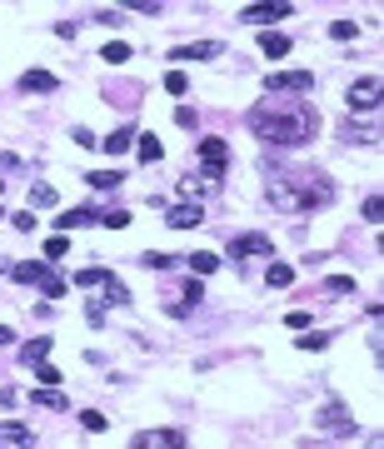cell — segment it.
I'll return each instance as SVG.
<instances>
[{
  "mask_svg": "<svg viewBox=\"0 0 384 449\" xmlns=\"http://www.w3.org/2000/svg\"><path fill=\"white\" fill-rule=\"evenodd\" d=\"M200 160H205L200 180H205V185H219V180H225V165H230V145L219 140V135H205V140H200Z\"/></svg>",
  "mask_w": 384,
  "mask_h": 449,
  "instance_id": "cell-5",
  "label": "cell"
},
{
  "mask_svg": "<svg viewBox=\"0 0 384 449\" xmlns=\"http://www.w3.org/2000/svg\"><path fill=\"white\" fill-rule=\"evenodd\" d=\"M160 444H165V449H180L185 434H180V429H140V434H135V449H160Z\"/></svg>",
  "mask_w": 384,
  "mask_h": 449,
  "instance_id": "cell-13",
  "label": "cell"
},
{
  "mask_svg": "<svg viewBox=\"0 0 384 449\" xmlns=\"http://www.w3.org/2000/svg\"><path fill=\"white\" fill-rule=\"evenodd\" d=\"M314 75L309 70H269L264 75V95H309Z\"/></svg>",
  "mask_w": 384,
  "mask_h": 449,
  "instance_id": "cell-6",
  "label": "cell"
},
{
  "mask_svg": "<svg viewBox=\"0 0 384 449\" xmlns=\"http://www.w3.org/2000/svg\"><path fill=\"white\" fill-rule=\"evenodd\" d=\"M309 324H314L309 310H290V329H309Z\"/></svg>",
  "mask_w": 384,
  "mask_h": 449,
  "instance_id": "cell-42",
  "label": "cell"
},
{
  "mask_svg": "<svg viewBox=\"0 0 384 449\" xmlns=\"http://www.w3.org/2000/svg\"><path fill=\"white\" fill-rule=\"evenodd\" d=\"M165 90H170V95L180 100V95L190 90V75H185V70H170V75H165Z\"/></svg>",
  "mask_w": 384,
  "mask_h": 449,
  "instance_id": "cell-35",
  "label": "cell"
},
{
  "mask_svg": "<svg viewBox=\"0 0 384 449\" xmlns=\"http://www.w3.org/2000/svg\"><path fill=\"white\" fill-rule=\"evenodd\" d=\"M245 125L264 145L300 150V145L319 140V110H309V105H255L250 115H245Z\"/></svg>",
  "mask_w": 384,
  "mask_h": 449,
  "instance_id": "cell-1",
  "label": "cell"
},
{
  "mask_svg": "<svg viewBox=\"0 0 384 449\" xmlns=\"http://www.w3.org/2000/svg\"><path fill=\"white\" fill-rule=\"evenodd\" d=\"M85 185H90V190H100V195H115V190L125 185V170H90V175H85Z\"/></svg>",
  "mask_w": 384,
  "mask_h": 449,
  "instance_id": "cell-19",
  "label": "cell"
},
{
  "mask_svg": "<svg viewBox=\"0 0 384 449\" xmlns=\"http://www.w3.org/2000/svg\"><path fill=\"white\" fill-rule=\"evenodd\" d=\"M50 350H55V340H45V334H35L30 345H20V360H25V365L35 369L40 360H50Z\"/></svg>",
  "mask_w": 384,
  "mask_h": 449,
  "instance_id": "cell-21",
  "label": "cell"
},
{
  "mask_svg": "<svg viewBox=\"0 0 384 449\" xmlns=\"http://www.w3.org/2000/svg\"><path fill=\"white\" fill-rule=\"evenodd\" d=\"M324 345H329V334H324V329H305V334H300V350H305V355H319Z\"/></svg>",
  "mask_w": 384,
  "mask_h": 449,
  "instance_id": "cell-29",
  "label": "cell"
},
{
  "mask_svg": "<svg viewBox=\"0 0 384 449\" xmlns=\"http://www.w3.org/2000/svg\"><path fill=\"white\" fill-rule=\"evenodd\" d=\"M30 205H35V210H55V205H60V195H55V185H30Z\"/></svg>",
  "mask_w": 384,
  "mask_h": 449,
  "instance_id": "cell-26",
  "label": "cell"
},
{
  "mask_svg": "<svg viewBox=\"0 0 384 449\" xmlns=\"http://www.w3.org/2000/svg\"><path fill=\"white\" fill-rule=\"evenodd\" d=\"M11 224H15L20 235H35V230H40V224H35V210H20V215H11Z\"/></svg>",
  "mask_w": 384,
  "mask_h": 449,
  "instance_id": "cell-38",
  "label": "cell"
},
{
  "mask_svg": "<svg viewBox=\"0 0 384 449\" xmlns=\"http://www.w3.org/2000/svg\"><path fill=\"white\" fill-rule=\"evenodd\" d=\"M264 285H274V290L295 285V270H290V265H269V270H264Z\"/></svg>",
  "mask_w": 384,
  "mask_h": 449,
  "instance_id": "cell-28",
  "label": "cell"
},
{
  "mask_svg": "<svg viewBox=\"0 0 384 449\" xmlns=\"http://www.w3.org/2000/svg\"><path fill=\"white\" fill-rule=\"evenodd\" d=\"M80 429H90V434H105V429H110V419H105L100 410H80Z\"/></svg>",
  "mask_w": 384,
  "mask_h": 449,
  "instance_id": "cell-30",
  "label": "cell"
},
{
  "mask_svg": "<svg viewBox=\"0 0 384 449\" xmlns=\"http://www.w3.org/2000/svg\"><path fill=\"white\" fill-rule=\"evenodd\" d=\"M329 35L350 45V40H359V25H354V20H335V25H329Z\"/></svg>",
  "mask_w": 384,
  "mask_h": 449,
  "instance_id": "cell-36",
  "label": "cell"
},
{
  "mask_svg": "<svg viewBox=\"0 0 384 449\" xmlns=\"http://www.w3.org/2000/svg\"><path fill=\"white\" fill-rule=\"evenodd\" d=\"M65 255H70V240L65 235H50L45 240V260H65Z\"/></svg>",
  "mask_w": 384,
  "mask_h": 449,
  "instance_id": "cell-34",
  "label": "cell"
},
{
  "mask_svg": "<svg viewBox=\"0 0 384 449\" xmlns=\"http://www.w3.org/2000/svg\"><path fill=\"white\" fill-rule=\"evenodd\" d=\"M185 265H190V270H195V279H205V274H215V270H219V260H215V255H210V250H195V255H190V260H185Z\"/></svg>",
  "mask_w": 384,
  "mask_h": 449,
  "instance_id": "cell-23",
  "label": "cell"
},
{
  "mask_svg": "<svg viewBox=\"0 0 384 449\" xmlns=\"http://www.w3.org/2000/svg\"><path fill=\"white\" fill-rule=\"evenodd\" d=\"M55 35H60V40H75L80 25H75V20H55Z\"/></svg>",
  "mask_w": 384,
  "mask_h": 449,
  "instance_id": "cell-43",
  "label": "cell"
},
{
  "mask_svg": "<svg viewBox=\"0 0 384 449\" xmlns=\"http://www.w3.org/2000/svg\"><path fill=\"white\" fill-rule=\"evenodd\" d=\"M345 105H350V115H374L379 110V75H359L345 95Z\"/></svg>",
  "mask_w": 384,
  "mask_h": 449,
  "instance_id": "cell-8",
  "label": "cell"
},
{
  "mask_svg": "<svg viewBox=\"0 0 384 449\" xmlns=\"http://www.w3.org/2000/svg\"><path fill=\"white\" fill-rule=\"evenodd\" d=\"M160 155H165L160 135H135V160H140V165H155Z\"/></svg>",
  "mask_w": 384,
  "mask_h": 449,
  "instance_id": "cell-22",
  "label": "cell"
},
{
  "mask_svg": "<svg viewBox=\"0 0 384 449\" xmlns=\"http://www.w3.org/2000/svg\"><path fill=\"white\" fill-rule=\"evenodd\" d=\"M0 195H6V185H0Z\"/></svg>",
  "mask_w": 384,
  "mask_h": 449,
  "instance_id": "cell-46",
  "label": "cell"
},
{
  "mask_svg": "<svg viewBox=\"0 0 384 449\" xmlns=\"http://www.w3.org/2000/svg\"><path fill=\"white\" fill-rule=\"evenodd\" d=\"M290 6L285 0H264V6H245L240 11V25H274V20H285Z\"/></svg>",
  "mask_w": 384,
  "mask_h": 449,
  "instance_id": "cell-10",
  "label": "cell"
},
{
  "mask_svg": "<svg viewBox=\"0 0 384 449\" xmlns=\"http://www.w3.org/2000/svg\"><path fill=\"white\" fill-rule=\"evenodd\" d=\"M100 215H105V210H95V205L60 210V215H55V230H60V235H70V230H85V224H100Z\"/></svg>",
  "mask_w": 384,
  "mask_h": 449,
  "instance_id": "cell-9",
  "label": "cell"
},
{
  "mask_svg": "<svg viewBox=\"0 0 384 449\" xmlns=\"http://www.w3.org/2000/svg\"><path fill=\"white\" fill-rule=\"evenodd\" d=\"M130 11H140V15H160V6H155V0H130Z\"/></svg>",
  "mask_w": 384,
  "mask_h": 449,
  "instance_id": "cell-44",
  "label": "cell"
},
{
  "mask_svg": "<svg viewBox=\"0 0 384 449\" xmlns=\"http://www.w3.org/2000/svg\"><path fill=\"white\" fill-rule=\"evenodd\" d=\"M55 85H60V80H55V70H25V75H20V90H25V95H50Z\"/></svg>",
  "mask_w": 384,
  "mask_h": 449,
  "instance_id": "cell-18",
  "label": "cell"
},
{
  "mask_svg": "<svg viewBox=\"0 0 384 449\" xmlns=\"http://www.w3.org/2000/svg\"><path fill=\"white\" fill-rule=\"evenodd\" d=\"M100 61L125 65V61H130V45H125V40H105V45H100Z\"/></svg>",
  "mask_w": 384,
  "mask_h": 449,
  "instance_id": "cell-24",
  "label": "cell"
},
{
  "mask_svg": "<svg viewBox=\"0 0 384 449\" xmlns=\"http://www.w3.org/2000/svg\"><path fill=\"white\" fill-rule=\"evenodd\" d=\"M160 215H165V224H170V230H195V224L205 220V210H200L195 200H185V205H165Z\"/></svg>",
  "mask_w": 384,
  "mask_h": 449,
  "instance_id": "cell-11",
  "label": "cell"
},
{
  "mask_svg": "<svg viewBox=\"0 0 384 449\" xmlns=\"http://www.w3.org/2000/svg\"><path fill=\"white\" fill-rule=\"evenodd\" d=\"M140 265H145V270H160V274H165V270H175V255H165V250H150Z\"/></svg>",
  "mask_w": 384,
  "mask_h": 449,
  "instance_id": "cell-32",
  "label": "cell"
},
{
  "mask_svg": "<svg viewBox=\"0 0 384 449\" xmlns=\"http://www.w3.org/2000/svg\"><path fill=\"white\" fill-rule=\"evenodd\" d=\"M290 35L285 30H260V55H269V61H285V55H290Z\"/></svg>",
  "mask_w": 384,
  "mask_h": 449,
  "instance_id": "cell-15",
  "label": "cell"
},
{
  "mask_svg": "<svg viewBox=\"0 0 384 449\" xmlns=\"http://www.w3.org/2000/svg\"><path fill=\"white\" fill-rule=\"evenodd\" d=\"M135 135H140L135 125H120V130H110V135L100 140V150H105V155H130V150H135Z\"/></svg>",
  "mask_w": 384,
  "mask_h": 449,
  "instance_id": "cell-14",
  "label": "cell"
},
{
  "mask_svg": "<svg viewBox=\"0 0 384 449\" xmlns=\"http://www.w3.org/2000/svg\"><path fill=\"white\" fill-rule=\"evenodd\" d=\"M0 220H6V215H0Z\"/></svg>",
  "mask_w": 384,
  "mask_h": 449,
  "instance_id": "cell-47",
  "label": "cell"
},
{
  "mask_svg": "<svg viewBox=\"0 0 384 449\" xmlns=\"http://www.w3.org/2000/svg\"><path fill=\"white\" fill-rule=\"evenodd\" d=\"M264 195H269V205H280V210L309 215V210H324L329 200H335V185H329L324 175H305V180H280V185H269Z\"/></svg>",
  "mask_w": 384,
  "mask_h": 449,
  "instance_id": "cell-2",
  "label": "cell"
},
{
  "mask_svg": "<svg viewBox=\"0 0 384 449\" xmlns=\"http://www.w3.org/2000/svg\"><path fill=\"white\" fill-rule=\"evenodd\" d=\"M6 345H15V329H11V324H0V350H6Z\"/></svg>",
  "mask_w": 384,
  "mask_h": 449,
  "instance_id": "cell-45",
  "label": "cell"
},
{
  "mask_svg": "<svg viewBox=\"0 0 384 449\" xmlns=\"http://www.w3.org/2000/svg\"><path fill=\"white\" fill-rule=\"evenodd\" d=\"M100 290H105V305H120V310L130 305V290L120 285V279H115V274H110V279H105V285H100Z\"/></svg>",
  "mask_w": 384,
  "mask_h": 449,
  "instance_id": "cell-25",
  "label": "cell"
},
{
  "mask_svg": "<svg viewBox=\"0 0 384 449\" xmlns=\"http://www.w3.org/2000/svg\"><path fill=\"white\" fill-rule=\"evenodd\" d=\"M110 274H115V270H105V265H90V270H75V274H70V285H75V290H100Z\"/></svg>",
  "mask_w": 384,
  "mask_h": 449,
  "instance_id": "cell-20",
  "label": "cell"
},
{
  "mask_svg": "<svg viewBox=\"0 0 384 449\" xmlns=\"http://www.w3.org/2000/svg\"><path fill=\"white\" fill-rule=\"evenodd\" d=\"M324 295H354V279L350 274H329L324 279Z\"/></svg>",
  "mask_w": 384,
  "mask_h": 449,
  "instance_id": "cell-31",
  "label": "cell"
},
{
  "mask_svg": "<svg viewBox=\"0 0 384 449\" xmlns=\"http://www.w3.org/2000/svg\"><path fill=\"white\" fill-rule=\"evenodd\" d=\"M340 140H345V145H374L379 135H374V125H364V130H359V125H345Z\"/></svg>",
  "mask_w": 384,
  "mask_h": 449,
  "instance_id": "cell-27",
  "label": "cell"
},
{
  "mask_svg": "<svg viewBox=\"0 0 384 449\" xmlns=\"http://www.w3.org/2000/svg\"><path fill=\"white\" fill-rule=\"evenodd\" d=\"M11 279H20V285H30V290H45V300H60V295H65V279L55 274L50 265H40V260L11 265Z\"/></svg>",
  "mask_w": 384,
  "mask_h": 449,
  "instance_id": "cell-3",
  "label": "cell"
},
{
  "mask_svg": "<svg viewBox=\"0 0 384 449\" xmlns=\"http://www.w3.org/2000/svg\"><path fill=\"white\" fill-rule=\"evenodd\" d=\"M219 55H225V45H219V40H195V45H175L170 61L180 65V61H219Z\"/></svg>",
  "mask_w": 384,
  "mask_h": 449,
  "instance_id": "cell-12",
  "label": "cell"
},
{
  "mask_svg": "<svg viewBox=\"0 0 384 449\" xmlns=\"http://www.w3.org/2000/svg\"><path fill=\"white\" fill-rule=\"evenodd\" d=\"M75 145H80V150H100V135L85 130V125H75Z\"/></svg>",
  "mask_w": 384,
  "mask_h": 449,
  "instance_id": "cell-40",
  "label": "cell"
},
{
  "mask_svg": "<svg viewBox=\"0 0 384 449\" xmlns=\"http://www.w3.org/2000/svg\"><path fill=\"white\" fill-rule=\"evenodd\" d=\"M100 224H105V230H125V224H130V210H105Z\"/></svg>",
  "mask_w": 384,
  "mask_h": 449,
  "instance_id": "cell-37",
  "label": "cell"
},
{
  "mask_svg": "<svg viewBox=\"0 0 384 449\" xmlns=\"http://www.w3.org/2000/svg\"><path fill=\"white\" fill-rule=\"evenodd\" d=\"M35 374H40V384H60V369H55L50 360H40V365H35Z\"/></svg>",
  "mask_w": 384,
  "mask_h": 449,
  "instance_id": "cell-41",
  "label": "cell"
},
{
  "mask_svg": "<svg viewBox=\"0 0 384 449\" xmlns=\"http://www.w3.org/2000/svg\"><path fill=\"white\" fill-rule=\"evenodd\" d=\"M30 400H35L40 410H55V415H60V410H70L65 389H55V384H35V389H30Z\"/></svg>",
  "mask_w": 384,
  "mask_h": 449,
  "instance_id": "cell-16",
  "label": "cell"
},
{
  "mask_svg": "<svg viewBox=\"0 0 384 449\" xmlns=\"http://www.w3.org/2000/svg\"><path fill=\"white\" fill-rule=\"evenodd\" d=\"M230 260H235V265H245V260H274V240L260 235V230L235 235V240H230Z\"/></svg>",
  "mask_w": 384,
  "mask_h": 449,
  "instance_id": "cell-7",
  "label": "cell"
},
{
  "mask_svg": "<svg viewBox=\"0 0 384 449\" xmlns=\"http://www.w3.org/2000/svg\"><path fill=\"white\" fill-rule=\"evenodd\" d=\"M205 190H210V185H205L200 175H185V180H180V195H185V200H195V205H200V195H205Z\"/></svg>",
  "mask_w": 384,
  "mask_h": 449,
  "instance_id": "cell-33",
  "label": "cell"
},
{
  "mask_svg": "<svg viewBox=\"0 0 384 449\" xmlns=\"http://www.w3.org/2000/svg\"><path fill=\"white\" fill-rule=\"evenodd\" d=\"M35 444V429H25V424H0V449H30Z\"/></svg>",
  "mask_w": 384,
  "mask_h": 449,
  "instance_id": "cell-17",
  "label": "cell"
},
{
  "mask_svg": "<svg viewBox=\"0 0 384 449\" xmlns=\"http://www.w3.org/2000/svg\"><path fill=\"white\" fill-rule=\"evenodd\" d=\"M314 424H319V434H335V439H354V434H359V424H354L350 405H340V400H329V405H319Z\"/></svg>",
  "mask_w": 384,
  "mask_h": 449,
  "instance_id": "cell-4",
  "label": "cell"
},
{
  "mask_svg": "<svg viewBox=\"0 0 384 449\" xmlns=\"http://www.w3.org/2000/svg\"><path fill=\"white\" fill-rule=\"evenodd\" d=\"M364 220H369V224L384 220V200H379V195H364Z\"/></svg>",
  "mask_w": 384,
  "mask_h": 449,
  "instance_id": "cell-39",
  "label": "cell"
}]
</instances>
